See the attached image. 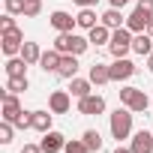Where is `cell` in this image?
Wrapping results in <instances>:
<instances>
[{
	"label": "cell",
	"mask_w": 153,
	"mask_h": 153,
	"mask_svg": "<svg viewBox=\"0 0 153 153\" xmlns=\"http://www.w3.org/2000/svg\"><path fill=\"white\" fill-rule=\"evenodd\" d=\"M132 30L129 27H117V30H111V42H108V51H111V57H126L129 51H132Z\"/></svg>",
	"instance_id": "obj_3"
},
{
	"label": "cell",
	"mask_w": 153,
	"mask_h": 153,
	"mask_svg": "<svg viewBox=\"0 0 153 153\" xmlns=\"http://www.w3.org/2000/svg\"><path fill=\"white\" fill-rule=\"evenodd\" d=\"M81 138H84V144H87V147H90V153H93V150H96V153H99V150H102V135H99V132H96V129H87V132H84V135H81Z\"/></svg>",
	"instance_id": "obj_26"
},
{
	"label": "cell",
	"mask_w": 153,
	"mask_h": 153,
	"mask_svg": "<svg viewBox=\"0 0 153 153\" xmlns=\"http://www.w3.org/2000/svg\"><path fill=\"white\" fill-rule=\"evenodd\" d=\"M87 45H90V39H84V36H78V33H57V39H54V48L60 51V54H84L87 51Z\"/></svg>",
	"instance_id": "obj_2"
},
{
	"label": "cell",
	"mask_w": 153,
	"mask_h": 153,
	"mask_svg": "<svg viewBox=\"0 0 153 153\" xmlns=\"http://www.w3.org/2000/svg\"><path fill=\"white\" fill-rule=\"evenodd\" d=\"M132 114H135V111H129V108L123 105V108H117V111L108 117V126H111V135L117 138V144L132 135Z\"/></svg>",
	"instance_id": "obj_1"
},
{
	"label": "cell",
	"mask_w": 153,
	"mask_h": 153,
	"mask_svg": "<svg viewBox=\"0 0 153 153\" xmlns=\"http://www.w3.org/2000/svg\"><path fill=\"white\" fill-rule=\"evenodd\" d=\"M42 12V0H24V18H36Z\"/></svg>",
	"instance_id": "obj_28"
},
{
	"label": "cell",
	"mask_w": 153,
	"mask_h": 153,
	"mask_svg": "<svg viewBox=\"0 0 153 153\" xmlns=\"http://www.w3.org/2000/svg\"><path fill=\"white\" fill-rule=\"evenodd\" d=\"M60 51L57 48H51V51H42V57H39V66L45 69V72H57V66H60Z\"/></svg>",
	"instance_id": "obj_20"
},
{
	"label": "cell",
	"mask_w": 153,
	"mask_h": 153,
	"mask_svg": "<svg viewBox=\"0 0 153 153\" xmlns=\"http://www.w3.org/2000/svg\"><path fill=\"white\" fill-rule=\"evenodd\" d=\"M108 3H111V6H114V9H123V6H126V3H129V0H108Z\"/></svg>",
	"instance_id": "obj_35"
},
{
	"label": "cell",
	"mask_w": 153,
	"mask_h": 153,
	"mask_svg": "<svg viewBox=\"0 0 153 153\" xmlns=\"http://www.w3.org/2000/svg\"><path fill=\"white\" fill-rule=\"evenodd\" d=\"M30 117H33V129H36V132H51V117H54V111H30Z\"/></svg>",
	"instance_id": "obj_21"
},
{
	"label": "cell",
	"mask_w": 153,
	"mask_h": 153,
	"mask_svg": "<svg viewBox=\"0 0 153 153\" xmlns=\"http://www.w3.org/2000/svg\"><path fill=\"white\" fill-rule=\"evenodd\" d=\"M63 153H90V147L84 144V138H72V141H66Z\"/></svg>",
	"instance_id": "obj_27"
},
{
	"label": "cell",
	"mask_w": 153,
	"mask_h": 153,
	"mask_svg": "<svg viewBox=\"0 0 153 153\" xmlns=\"http://www.w3.org/2000/svg\"><path fill=\"white\" fill-rule=\"evenodd\" d=\"M21 153H45V150H42V144H24Z\"/></svg>",
	"instance_id": "obj_33"
},
{
	"label": "cell",
	"mask_w": 153,
	"mask_h": 153,
	"mask_svg": "<svg viewBox=\"0 0 153 153\" xmlns=\"http://www.w3.org/2000/svg\"><path fill=\"white\" fill-rule=\"evenodd\" d=\"M0 30H3V33H9V30H15V18L6 12L3 18H0Z\"/></svg>",
	"instance_id": "obj_31"
},
{
	"label": "cell",
	"mask_w": 153,
	"mask_h": 153,
	"mask_svg": "<svg viewBox=\"0 0 153 153\" xmlns=\"http://www.w3.org/2000/svg\"><path fill=\"white\" fill-rule=\"evenodd\" d=\"M21 114V102H18V93H9V90H3V120H15Z\"/></svg>",
	"instance_id": "obj_11"
},
{
	"label": "cell",
	"mask_w": 153,
	"mask_h": 153,
	"mask_svg": "<svg viewBox=\"0 0 153 153\" xmlns=\"http://www.w3.org/2000/svg\"><path fill=\"white\" fill-rule=\"evenodd\" d=\"M135 6H138L141 12H147V15H153V0H135Z\"/></svg>",
	"instance_id": "obj_32"
},
{
	"label": "cell",
	"mask_w": 153,
	"mask_h": 153,
	"mask_svg": "<svg viewBox=\"0 0 153 153\" xmlns=\"http://www.w3.org/2000/svg\"><path fill=\"white\" fill-rule=\"evenodd\" d=\"M147 69H150V72H153V51H150V54H147Z\"/></svg>",
	"instance_id": "obj_37"
},
{
	"label": "cell",
	"mask_w": 153,
	"mask_h": 153,
	"mask_svg": "<svg viewBox=\"0 0 153 153\" xmlns=\"http://www.w3.org/2000/svg\"><path fill=\"white\" fill-rule=\"evenodd\" d=\"M69 105H72V93L69 90H54L48 96V111H54V114H66Z\"/></svg>",
	"instance_id": "obj_8"
},
{
	"label": "cell",
	"mask_w": 153,
	"mask_h": 153,
	"mask_svg": "<svg viewBox=\"0 0 153 153\" xmlns=\"http://www.w3.org/2000/svg\"><path fill=\"white\" fill-rule=\"evenodd\" d=\"M147 33H150V36H153V18H150V21H147Z\"/></svg>",
	"instance_id": "obj_38"
},
{
	"label": "cell",
	"mask_w": 153,
	"mask_h": 153,
	"mask_svg": "<svg viewBox=\"0 0 153 153\" xmlns=\"http://www.w3.org/2000/svg\"><path fill=\"white\" fill-rule=\"evenodd\" d=\"M102 111H105V99H102L99 93H90V96L78 99V114H84V117H96V114H102Z\"/></svg>",
	"instance_id": "obj_6"
},
{
	"label": "cell",
	"mask_w": 153,
	"mask_h": 153,
	"mask_svg": "<svg viewBox=\"0 0 153 153\" xmlns=\"http://www.w3.org/2000/svg\"><path fill=\"white\" fill-rule=\"evenodd\" d=\"M9 15H24V0H3Z\"/></svg>",
	"instance_id": "obj_29"
},
{
	"label": "cell",
	"mask_w": 153,
	"mask_h": 153,
	"mask_svg": "<svg viewBox=\"0 0 153 153\" xmlns=\"http://www.w3.org/2000/svg\"><path fill=\"white\" fill-rule=\"evenodd\" d=\"M99 18H102V15H96V12H93V6H81V12L75 15V21H78V27H81V30H93V27L99 24Z\"/></svg>",
	"instance_id": "obj_16"
},
{
	"label": "cell",
	"mask_w": 153,
	"mask_h": 153,
	"mask_svg": "<svg viewBox=\"0 0 153 153\" xmlns=\"http://www.w3.org/2000/svg\"><path fill=\"white\" fill-rule=\"evenodd\" d=\"M39 144H42L45 153H60V150L66 147V138H63V132H54V129H51V132H42V141H39Z\"/></svg>",
	"instance_id": "obj_10"
},
{
	"label": "cell",
	"mask_w": 153,
	"mask_h": 153,
	"mask_svg": "<svg viewBox=\"0 0 153 153\" xmlns=\"http://www.w3.org/2000/svg\"><path fill=\"white\" fill-rule=\"evenodd\" d=\"M54 75H60V78H75V75H78V60H75V54H63Z\"/></svg>",
	"instance_id": "obj_14"
},
{
	"label": "cell",
	"mask_w": 153,
	"mask_h": 153,
	"mask_svg": "<svg viewBox=\"0 0 153 153\" xmlns=\"http://www.w3.org/2000/svg\"><path fill=\"white\" fill-rule=\"evenodd\" d=\"M99 21H102L105 27H111V30H117V27H126V18H123V15H120V9H114V6H111L108 12H102V18H99Z\"/></svg>",
	"instance_id": "obj_22"
},
{
	"label": "cell",
	"mask_w": 153,
	"mask_h": 153,
	"mask_svg": "<svg viewBox=\"0 0 153 153\" xmlns=\"http://www.w3.org/2000/svg\"><path fill=\"white\" fill-rule=\"evenodd\" d=\"M114 153H132V147H123V144H117V150Z\"/></svg>",
	"instance_id": "obj_36"
},
{
	"label": "cell",
	"mask_w": 153,
	"mask_h": 153,
	"mask_svg": "<svg viewBox=\"0 0 153 153\" xmlns=\"http://www.w3.org/2000/svg\"><path fill=\"white\" fill-rule=\"evenodd\" d=\"M132 153H153V135L147 132V129H141V132H135L132 135Z\"/></svg>",
	"instance_id": "obj_12"
},
{
	"label": "cell",
	"mask_w": 153,
	"mask_h": 153,
	"mask_svg": "<svg viewBox=\"0 0 153 153\" xmlns=\"http://www.w3.org/2000/svg\"><path fill=\"white\" fill-rule=\"evenodd\" d=\"M21 57H24L30 66H39V57H42V48H39V42H24V48H21Z\"/></svg>",
	"instance_id": "obj_23"
},
{
	"label": "cell",
	"mask_w": 153,
	"mask_h": 153,
	"mask_svg": "<svg viewBox=\"0 0 153 153\" xmlns=\"http://www.w3.org/2000/svg\"><path fill=\"white\" fill-rule=\"evenodd\" d=\"M90 81H93L96 87L108 84V81H111V66H105V63H93V66H90Z\"/></svg>",
	"instance_id": "obj_19"
},
{
	"label": "cell",
	"mask_w": 153,
	"mask_h": 153,
	"mask_svg": "<svg viewBox=\"0 0 153 153\" xmlns=\"http://www.w3.org/2000/svg\"><path fill=\"white\" fill-rule=\"evenodd\" d=\"M132 51L135 54H141V57H147L150 51H153V36L144 30V33H135L132 36Z\"/></svg>",
	"instance_id": "obj_17"
},
{
	"label": "cell",
	"mask_w": 153,
	"mask_h": 153,
	"mask_svg": "<svg viewBox=\"0 0 153 153\" xmlns=\"http://www.w3.org/2000/svg\"><path fill=\"white\" fill-rule=\"evenodd\" d=\"M27 66H30V63H27L21 54H18V57H9V60H6V75H27V72H24Z\"/></svg>",
	"instance_id": "obj_25"
},
{
	"label": "cell",
	"mask_w": 153,
	"mask_h": 153,
	"mask_svg": "<svg viewBox=\"0 0 153 153\" xmlns=\"http://www.w3.org/2000/svg\"><path fill=\"white\" fill-rule=\"evenodd\" d=\"M48 21H51V27H54L57 33H69L72 27H78V21H75V18H72L69 12H63V9L51 12V18H48Z\"/></svg>",
	"instance_id": "obj_9"
},
{
	"label": "cell",
	"mask_w": 153,
	"mask_h": 153,
	"mask_svg": "<svg viewBox=\"0 0 153 153\" xmlns=\"http://www.w3.org/2000/svg\"><path fill=\"white\" fill-rule=\"evenodd\" d=\"M72 3H78V6H96L99 0H72Z\"/></svg>",
	"instance_id": "obj_34"
},
{
	"label": "cell",
	"mask_w": 153,
	"mask_h": 153,
	"mask_svg": "<svg viewBox=\"0 0 153 153\" xmlns=\"http://www.w3.org/2000/svg\"><path fill=\"white\" fill-rule=\"evenodd\" d=\"M69 93H72L75 99H84V96L93 93V81H90V78H78V75H75V78H69Z\"/></svg>",
	"instance_id": "obj_13"
},
{
	"label": "cell",
	"mask_w": 153,
	"mask_h": 153,
	"mask_svg": "<svg viewBox=\"0 0 153 153\" xmlns=\"http://www.w3.org/2000/svg\"><path fill=\"white\" fill-rule=\"evenodd\" d=\"M9 141H12V123L3 120L0 123V144H9Z\"/></svg>",
	"instance_id": "obj_30"
},
{
	"label": "cell",
	"mask_w": 153,
	"mask_h": 153,
	"mask_svg": "<svg viewBox=\"0 0 153 153\" xmlns=\"http://www.w3.org/2000/svg\"><path fill=\"white\" fill-rule=\"evenodd\" d=\"M117 93H120V102H123L129 111H135V114L147 111V105H150L147 93H144V90H138V87H120Z\"/></svg>",
	"instance_id": "obj_4"
},
{
	"label": "cell",
	"mask_w": 153,
	"mask_h": 153,
	"mask_svg": "<svg viewBox=\"0 0 153 153\" xmlns=\"http://www.w3.org/2000/svg\"><path fill=\"white\" fill-rule=\"evenodd\" d=\"M132 75H135V63L129 57H114V63H111V81H126V78H132Z\"/></svg>",
	"instance_id": "obj_7"
},
{
	"label": "cell",
	"mask_w": 153,
	"mask_h": 153,
	"mask_svg": "<svg viewBox=\"0 0 153 153\" xmlns=\"http://www.w3.org/2000/svg\"><path fill=\"white\" fill-rule=\"evenodd\" d=\"M150 18H153V15H147V12H141V9L135 6V12H132V15H126V27H129L132 33H144Z\"/></svg>",
	"instance_id": "obj_15"
},
{
	"label": "cell",
	"mask_w": 153,
	"mask_h": 153,
	"mask_svg": "<svg viewBox=\"0 0 153 153\" xmlns=\"http://www.w3.org/2000/svg\"><path fill=\"white\" fill-rule=\"evenodd\" d=\"M27 87H30L27 75H6V90L9 93H24Z\"/></svg>",
	"instance_id": "obj_24"
},
{
	"label": "cell",
	"mask_w": 153,
	"mask_h": 153,
	"mask_svg": "<svg viewBox=\"0 0 153 153\" xmlns=\"http://www.w3.org/2000/svg\"><path fill=\"white\" fill-rule=\"evenodd\" d=\"M0 42H3V45H0V48H3V54L6 57H18L21 54V48H24V33L15 27V30H9V33H3V39H0Z\"/></svg>",
	"instance_id": "obj_5"
},
{
	"label": "cell",
	"mask_w": 153,
	"mask_h": 153,
	"mask_svg": "<svg viewBox=\"0 0 153 153\" xmlns=\"http://www.w3.org/2000/svg\"><path fill=\"white\" fill-rule=\"evenodd\" d=\"M87 39H90V45H108L111 42V27H105L99 21L93 30H87Z\"/></svg>",
	"instance_id": "obj_18"
}]
</instances>
